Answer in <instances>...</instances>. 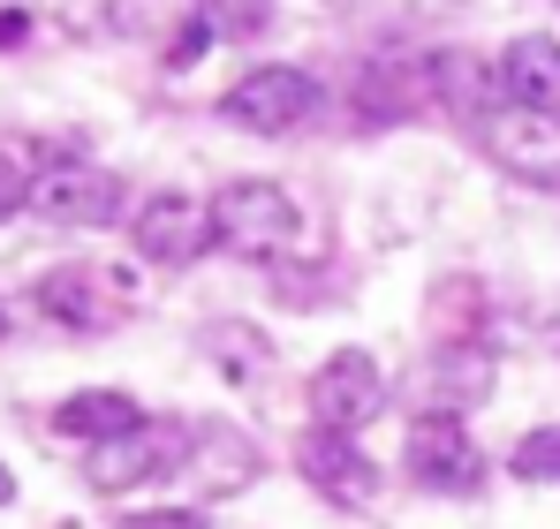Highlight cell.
Masks as SVG:
<instances>
[{
    "instance_id": "6da1fadb",
    "label": "cell",
    "mask_w": 560,
    "mask_h": 529,
    "mask_svg": "<svg viewBox=\"0 0 560 529\" xmlns=\"http://www.w3.org/2000/svg\"><path fill=\"white\" fill-rule=\"evenodd\" d=\"M212 227H220V250H235L250 264H280L311 243V227L280 181H228L212 197Z\"/></svg>"
},
{
    "instance_id": "7a4b0ae2",
    "label": "cell",
    "mask_w": 560,
    "mask_h": 529,
    "mask_svg": "<svg viewBox=\"0 0 560 529\" xmlns=\"http://www.w3.org/2000/svg\"><path fill=\"white\" fill-rule=\"evenodd\" d=\"M189 461V424H137L129 439H106V446H84V484L121 499V492H144L160 477H175Z\"/></svg>"
},
{
    "instance_id": "3957f363",
    "label": "cell",
    "mask_w": 560,
    "mask_h": 529,
    "mask_svg": "<svg viewBox=\"0 0 560 529\" xmlns=\"http://www.w3.org/2000/svg\"><path fill=\"white\" fill-rule=\"evenodd\" d=\"M220 114L235 129H250V137H288V129H303L318 114V77L288 69V61H266V69H250V77L228 84Z\"/></svg>"
},
{
    "instance_id": "277c9868",
    "label": "cell",
    "mask_w": 560,
    "mask_h": 529,
    "mask_svg": "<svg viewBox=\"0 0 560 529\" xmlns=\"http://www.w3.org/2000/svg\"><path fill=\"white\" fill-rule=\"evenodd\" d=\"M378 409H386V371L372 349H334L311 371V424L318 432H364Z\"/></svg>"
},
{
    "instance_id": "5b68a950",
    "label": "cell",
    "mask_w": 560,
    "mask_h": 529,
    "mask_svg": "<svg viewBox=\"0 0 560 529\" xmlns=\"http://www.w3.org/2000/svg\"><path fill=\"white\" fill-rule=\"evenodd\" d=\"M401 469L417 492H440V499H469L485 484V454L463 432V416H417L409 446H401Z\"/></svg>"
},
{
    "instance_id": "8992f818",
    "label": "cell",
    "mask_w": 560,
    "mask_h": 529,
    "mask_svg": "<svg viewBox=\"0 0 560 529\" xmlns=\"http://www.w3.org/2000/svg\"><path fill=\"white\" fill-rule=\"evenodd\" d=\"M129 243H137V258H152V264H197L205 250H220V227H212V204L205 197L160 189V197L137 204Z\"/></svg>"
},
{
    "instance_id": "52a82bcc",
    "label": "cell",
    "mask_w": 560,
    "mask_h": 529,
    "mask_svg": "<svg viewBox=\"0 0 560 529\" xmlns=\"http://www.w3.org/2000/svg\"><path fill=\"white\" fill-rule=\"evenodd\" d=\"M31 212L46 227H114L121 220V175L92 160H46V175L31 189Z\"/></svg>"
},
{
    "instance_id": "ba28073f",
    "label": "cell",
    "mask_w": 560,
    "mask_h": 529,
    "mask_svg": "<svg viewBox=\"0 0 560 529\" xmlns=\"http://www.w3.org/2000/svg\"><path fill=\"white\" fill-rule=\"evenodd\" d=\"M106 23L121 31V38H137V46H160V61L167 69H189V61H205L212 54V15L197 8V0H114L106 8Z\"/></svg>"
},
{
    "instance_id": "9c48e42d",
    "label": "cell",
    "mask_w": 560,
    "mask_h": 529,
    "mask_svg": "<svg viewBox=\"0 0 560 529\" xmlns=\"http://www.w3.org/2000/svg\"><path fill=\"white\" fill-rule=\"evenodd\" d=\"M38 310L69 333H106L121 310H129V272H106V264H61L38 280Z\"/></svg>"
},
{
    "instance_id": "30bf717a",
    "label": "cell",
    "mask_w": 560,
    "mask_h": 529,
    "mask_svg": "<svg viewBox=\"0 0 560 529\" xmlns=\"http://www.w3.org/2000/svg\"><path fill=\"white\" fill-rule=\"evenodd\" d=\"M295 469H303V484L318 492V499H334V507H372L378 499V469H372V454L349 439V432H303V446H295Z\"/></svg>"
},
{
    "instance_id": "8fae6325",
    "label": "cell",
    "mask_w": 560,
    "mask_h": 529,
    "mask_svg": "<svg viewBox=\"0 0 560 529\" xmlns=\"http://www.w3.org/2000/svg\"><path fill=\"white\" fill-rule=\"evenodd\" d=\"M485 144H492V160H500L515 181L560 189V121L508 106V114H492V121H485Z\"/></svg>"
},
{
    "instance_id": "7c38bea8",
    "label": "cell",
    "mask_w": 560,
    "mask_h": 529,
    "mask_svg": "<svg viewBox=\"0 0 560 529\" xmlns=\"http://www.w3.org/2000/svg\"><path fill=\"white\" fill-rule=\"evenodd\" d=\"M500 91H508V106L560 121V46L553 38H515L500 61Z\"/></svg>"
},
{
    "instance_id": "4fadbf2b",
    "label": "cell",
    "mask_w": 560,
    "mask_h": 529,
    "mask_svg": "<svg viewBox=\"0 0 560 529\" xmlns=\"http://www.w3.org/2000/svg\"><path fill=\"white\" fill-rule=\"evenodd\" d=\"M137 424H144V409H137L129 393H114V386H84V393H69V401L54 409V432H61V439H84V446L129 439Z\"/></svg>"
},
{
    "instance_id": "5bb4252c",
    "label": "cell",
    "mask_w": 560,
    "mask_h": 529,
    "mask_svg": "<svg viewBox=\"0 0 560 529\" xmlns=\"http://www.w3.org/2000/svg\"><path fill=\"white\" fill-rule=\"evenodd\" d=\"M485 393H492V355L485 349H440L424 363V416H463Z\"/></svg>"
},
{
    "instance_id": "9a60e30c",
    "label": "cell",
    "mask_w": 560,
    "mask_h": 529,
    "mask_svg": "<svg viewBox=\"0 0 560 529\" xmlns=\"http://www.w3.org/2000/svg\"><path fill=\"white\" fill-rule=\"evenodd\" d=\"M189 461H212V469H205V492H212V499H228V492H243V484L258 477V446L243 439L235 424H197V432H189Z\"/></svg>"
},
{
    "instance_id": "2e32d148",
    "label": "cell",
    "mask_w": 560,
    "mask_h": 529,
    "mask_svg": "<svg viewBox=\"0 0 560 529\" xmlns=\"http://www.w3.org/2000/svg\"><path fill=\"white\" fill-rule=\"evenodd\" d=\"M38 175H46V152H38L31 137H0V227L31 204Z\"/></svg>"
},
{
    "instance_id": "e0dca14e",
    "label": "cell",
    "mask_w": 560,
    "mask_h": 529,
    "mask_svg": "<svg viewBox=\"0 0 560 529\" xmlns=\"http://www.w3.org/2000/svg\"><path fill=\"white\" fill-rule=\"evenodd\" d=\"M205 341H212V363H220L228 378H258V371L273 363V349H266V333H250V326H212Z\"/></svg>"
},
{
    "instance_id": "ac0fdd59",
    "label": "cell",
    "mask_w": 560,
    "mask_h": 529,
    "mask_svg": "<svg viewBox=\"0 0 560 529\" xmlns=\"http://www.w3.org/2000/svg\"><path fill=\"white\" fill-rule=\"evenodd\" d=\"M508 469H515L523 484H560V424L523 432V439H515V454H508Z\"/></svg>"
},
{
    "instance_id": "d6986e66",
    "label": "cell",
    "mask_w": 560,
    "mask_h": 529,
    "mask_svg": "<svg viewBox=\"0 0 560 529\" xmlns=\"http://www.w3.org/2000/svg\"><path fill=\"white\" fill-rule=\"evenodd\" d=\"M197 8L212 15V31H235V38L266 31V15H273V0H197Z\"/></svg>"
},
{
    "instance_id": "ffe728a7",
    "label": "cell",
    "mask_w": 560,
    "mask_h": 529,
    "mask_svg": "<svg viewBox=\"0 0 560 529\" xmlns=\"http://www.w3.org/2000/svg\"><path fill=\"white\" fill-rule=\"evenodd\" d=\"M121 529H205V515H189V507H152V515H129Z\"/></svg>"
},
{
    "instance_id": "44dd1931",
    "label": "cell",
    "mask_w": 560,
    "mask_h": 529,
    "mask_svg": "<svg viewBox=\"0 0 560 529\" xmlns=\"http://www.w3.org/2000/svg\"><path fill=\"white\" fill-rule=\"evenodd\" d=\"M8 499H15V477H8V469H0V507H8Z\"/></svg>"
},
{
    "instance_id": "7402d4cb",
    "label": "cell",
    "mask_w": 560,
    "mask_h": 529,
    "mask_svg": "<svg viewBox=\"0 0 560 529\" xmlns=\"http://www.w3.org/2000/svg\"><path fill=\"white\" fill-rule=\"evenodd\" d=\"M0 333H8V318H0Z\"/></svg>"
}]
</instances>
